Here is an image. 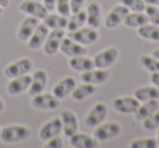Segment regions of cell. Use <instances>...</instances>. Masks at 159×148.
<instances>
[{
	"mask_svg": "<svg viewBox=\"0 0 159 148\" xmlns=\"http://www.w3.org/2000/svg\"><path fill=\"white\" fill-rule=\"evenodd\" d=\"M31 134V130L27 126L22 125V124H11V125H7L1 128L0 139L7 144L20 143V141L30 138Z\"/></svg>",
	"mask_w": 159,
	"mask_h": 148,
	"instance_id": "1",
	"label": "cell"
},
{
	"mask_svg": "<svg viewBox=\"0 0 159 148\" xmlns=\"http://www.w3.org/2000/svg\"><path fill=\"white\" fill-rule=\"evenodd\" d=\"M32 70H33V62H32V60L29 59V58H21V59L16 60V61L8 64L6 66L3 73H5V75L8 78H13L21 75L29 74Z\"/></svg>",
	"mask_w": 159,
	"mask_h": 148,
	"instance_id": "2",
	"label": "cell"
},
{
	"mask_svg": "<svg viewBox=\"0 0 159 148\" xmlns=\"http://www.w3.org/2000/svg\"><path fill=\"white\" fill-rule=\"evenodd\" d=\"M121 133V125L118 122H106L97 125L94 131V137L98 141H104L118 136Z\"/></svg>",
	"mask_w": 159,
	"mask_h": 148,
	"instance_id": "3",
	"label": "cell"
},
{
	"mask_svg": "<svg viewBox=\"0 0 159 148\" xmlns=\"http://www.w3.org/2000/svg\"><path fill=\"white\" fill-rule=\"evenodd\" d=\"M31 104L38 110H55L60 107V99L53 94L40 93L33 96Z\"/></svg>",
	"mask_w": 159,
	"mask_h": 148,
	"instance_id": "4",
	"label": "cell"
},
{
	"mask_svg": "<svg viewBox=\"0 0 159 148\" xmlns=\"http://www.w3.org/2000/svg\"><path fill=\"white\" fill-rule=\"evenodd\" d=\"M108 114V106L105 102H97L85 117V124L89 128H96L105 121Z\"/></svg>",
	"mask_w": 159,
	"mask_h": 148,
	"instance_id": "5",
	"label": "cell"
},
{
	"mask_svg": "<svg viewBox=\"0 0 159 148\" xmlns=\"http://www.w3.org/2000/svg\"><path fill=\"white\" fill-rule=\"evenodd\" d=\"M69 37L83 46H86V45H92L97 42L99 38V34L96 31V29H93L91 26L81 27L76 31L70 32Z\"/></svg>",
	"mask_w": 159,
	"mask_h": 148,
	"instance_id": "6",
	"label": "cell"
},
{
	"mask_svg": "<svg viewBox=\"0 0 159 148\" xmlns=\"http://www.w3.org/2000/svg\"><path fill=\"white\" fill-rule=\"evenodd\" d=\"M19 10L26 16H33L38 20H43L49 12L44 3L36 0H24L19 7Z\"/></svg>",
	"mask_w": 159,
	"mask_h": 148,
	"instance_id": "7",
	"label": "cell"
},
{
	"mask_svg": "<svg viewBox=\"0 0 159 148\" xmlns=\"http://www.w3.org/2000/svg\"><path fill=\"white\" fill-rule=\"evenodd\" d=\"M139 104H141V101H139L135 97H131V96L117 97L112 101V106L115 110L120 113H123V114L135 113Z\"/></svg>",
	"mask_w": 159,
	"mask_h": 148,
	"instance_id": "8",
	"label": "cell"
},
{
	"mask_svg": "<svg viewBox=\"0 0 159 148\" xmlns=\"http://www.w3.org/2000/svg\"><path fill=\"white\" fill-rule=\"evenodd\" d=\"M119 58V51L118 49L110 47L105 50L98 52L97 55L94 57V63H95V68L98 69H107L111 66Z\"/></svg>",
	"mask_w": 159,
	"mask_h": 148,
	"instance_id": "9",
	"label": "cell"
},
{
	"mask_svg": "<svg viewBox=\"0 0 159 148\" xmlns=\"http://www.w3.org/2000/svg\"><path fill=\"white\" fill-rule=\"evenodd\" d=\"M10 80L11 81L7 85V93L10 96H19L30 88V85L32 83V75L25 74Z\"/></svg>",
	"mask_w": 159,
	"mask_h": 148,
	"instance_id": "10",
	"label": "cell"
},
{
	"mask_svg": "<svg viewBox=\"0 0 159 148\" xmlns=\"http://www.w3.org/2000/svg\"><path fill=\"white\" fill-rule=\"evenodd\" d=\"M64 37V31L63 29H52L49 32L48 36H47L45 44L43 46L44 48V52L47 56H53L57 53L59 50L61 42Z\"/></svg>",
	"mask_w": 159,
	"mask_h": 148,
	"instance_id": "11",
	"label": "cell"
},
{
	"mask_svg": "<svg viewBox=\"0 0 159 148\" xmlns=\"http://www.w3.org/2000/svg\"><path fill=\"white\" fill-rule=\"evenodd\" d=\"M59 50L61 51V53H63L66 57H76V56H85L87 52L86 47H84L83 45L79 44L75 40H73L72 38L63 37L60 45Z\"/></svg>",
	"mask_w": 159,
	"mask_h": 148,
	"instance_id": "12",
	"label": "cell"
},
{
	"mask_svg": "<svg viewBox=\"0 0 159 148\" xmlns=\"http://www.w3.org/2000/svg\"><path fill=\"white\" fill-rule=\"evenodd\" d=\"M110 78L109 71H106L105 69L94 68L86 72H83L81 75V80L85 83H89L93 85H100L105 84Z\"/></svg>",
	"mask_w": 159,
	"mask_h": 148,
	"instance_id": "13",
	"label": "cell"
},
{
	"mask_svg": "<svg viewBox=\"0 0 159 148\" xmlns=\"http://www.w3.org/2000/svg\"><path fill=\"white\" fill-rule=\"evenodd\" d=\"M129 12H130L129 9L126 7H124L123 5L116 6L107 14L106 19H105V26L107 29H115V27L119 26L121 23H123L124 18H125Z\"/></svg>",
	"mask_w": 159,
	"mask_h": 148,
	"instance_id": "14",
	"label": "cell"
},
{
	"mask_svg": "<svg viewBox=\"0 0 159 148\" xmlns=\"http://www.w3.org/2000/svg\"><path fill=\"white\" fill-rule=\"evenodd\" d=\"M62 131V121L61 118H53L44 124L39 130V138L42 141H48L51 137L57 136Z\"/></svg>",
	"mask_w": 159,
	"mask_h": 148,
	"instance_id": "15",
	"label": "cell"
},
{
	"mask_svg": "<svg viewBox=\"0 0 159 148\" xmlns=\"http://www.w3.org/2000/svg\"><path fill=\"white\" fill-rule=\"evenodd\" d=\"M39 20L33 16H27L22 21L18 29V39L22 43H27L31 38L32 34L36 29V27L39 24Z\"/></svg>",
	"mask_w": 159,
	"mask_h": 148,
	"instance_id": "16",
	"label": "cell"
},
{
	"mask_svg": "<svg viewBox=\"0 0 159 148\" xmlns=\"http://www.w3.org/2000/svg\"><path fill=\"white\" fill-rule=\"evenodd\" d=\"M48 83V75L44 70H36L32 75V83L30 85L29 94L33 96L40 94L45 91Z\"/></svg>",
	"mask_w": 159,
	"mask_h": 148,
	"instance_id": "17",
	"label": "cell"
},
{
	"mask_svg": "<svg viewBox=\"0 0 159 148\" xmlns=\"http://www.w3.org/2000/svg\"><path fill=\"white\" fill-rule=\"evenodd\" d=\"M69 138H70V145L74 148H97L99 146L97 139L86 133L76 132Z\"/></svg>",
	"mask_w": 159,
	"mask_h": 148,
	"instance_id": "18",
	"label": "cell"
},
{
	"mask_svg": "<svg viewBox=\"0 0 159 148\" xmlns=\"http://www.w3.org/2000/svg\"><path fill=\"white\" fill-rule=\"evenodd\" d=\"M76 86V81L72 76H66V78L60 80L57 84L53 86L52 94L59 99H63L66 96H69L73 92V89Z\"/></svg>",
	"mask_w": 159,
	"mask_h": 148,
	"instance_id": "19",
	"label": "cell"
},
{
	"mask_svg": "<svg viewBox=\"0 0 159 148\" xmlns=\"http://www.w3.org/2000/svg\"><path fill=\"white\" fill-rule=\"evenodd\" d=\"M61 121H62V131L66 137L72 136L77 132L79 128V121L75 113L71 110L61 111Z\"/></svg>",
	"mask_w": 159,
	"mask_h": 148,
	"instance_id": "20",
	"label": "cell"
},
{
	"mask_svg": "<svg viewBox=\"0 0 159 148\" xmlns=\"http://www.w3.org/2000/svg\"><path fill=\"white\" fill-rule=\"evenodd\" d=\"M49 34V29L44 24V23H39L34 33L32 34L31 38L27 42L29 48L32 50H37L40 47L44 46L45 40H46L47 36Z\"/></svg>",
	"mask_w": 159,
	"mask_h": 148,
	"instance_id": "21",
	"label": "cell"
},
{
	"mask_svg": "<svg viewBox=\"0 0 159 148\" xmlns=\"http://www.w3.org/2000/svg\"><path fill=\"white\" fill-rule=\"evenodd\" d=\"M69 65H70V68L72 70L82 73L95 68L94 60L89 57H85V56H76V57L70 58Z\"/></svg>",
	"mask_w": 159,
	"mask_h": 148,
	"instance_id": "22",
	"label": "cell"
},
{
	"mask_svg": "<svg viewBox=\"0 0 159 148\" xmlns=\"http://www.w3.org/2000/svg\"><path fill=\"white\" fill-rule=\"evenodd\" d=\"M86 23L93 29H98L102 23V8L97 2H91L86 9Z\"/></svg>",
	"mask_w": 159,
	"mask_h": 148,
	"instance_id": "23",
	"label": "cell"
},
{
	"mask_svg": "<svg viewBox=\"0 0 159 148\" xmlns=\"http://www.w3.org/2000/svg\"><path fill=\"white\" fill-rule=\"evenodd\" d=\"M43 23L48 29H64L68 26V19L66 16L59 13H48L44 19Z\"/></svg>",
	"mask_w": 159,
	"mask_h": 148,
	"instance_id": "24",
	"label": "cell"
},
{
	"mask_svg": "<svg viewBox=\"0 0 159 148\" xmlns=\"http://www.w3.org/2000/svg\"><path fill=\"white\" fill-rule=\"evenodd\" d=\"M158 108H159L158 99H150L147 100V101H143V104H139L136 112L134 113L135 118L137 120H142L143 121L144 119L152 115Z\"/></svg>",
	"mask_w": 159,
	"mask_h": 148,
	"instance_id": "25",
	"label": "cell"
},
{
	"mask_svg": "<svg viewBox=\"0 0 159 148\" xmlns=\"http://www.w3.org/2000/svg\"><path fill=\"white\" fill-rule=\"evenodd\" d=\"M134 97L139 101H147L150 99H158L159 89L156 86H142L134 91Z\"/></svg>",
	"mask_w": 159,
	"mask_h": 148,
	"instance_id": "26",
	"label": "cell"
},
{
	"mask_svg": "<svg viewBox=\"0 0 159 148\" xmlns=\"http://www.w3.org/2000/svg\"><path fill=\"white\" fill-rule=\"evenodd\" d=\"M96 92L95 85L89 84V83H83V84L75 86V88L73 89L72 98L76 101H82V100L86 99L87 97H89L91 95H93Z\"/></svg>",
	"mask_w": 159,
	"mask_h": 148,
	"instance_id": "27",
	"label": "cell"
},
{
	"mask_svg": "<svg viewBox=\"0 0 159 148\" xmlns=\"http://www.w3.org/2000/svg\"><path fill=\"white\" fill-rule=\"evenodd\" d=\"M148 22H149V21H148L147 16H146L145 13H143V12H132V13L129 12L123 20V24L125 25V26L133 27V29H134V27L139 29V26L147 24Z\"/></svg>",
	"mask_w": 159,
	"mask_h": 148,
	"instance_id": "28",
	"label": "cell"
},
{
	"mask_svg": "<svg viewBox=\"0 0 159 148\" xmlns=\"http://www.w3.org/2000/svg\"><path fill=\"white\" fill-rule=\"evenodd\" d=\"M137 34L144 39L159 42V26L154 24H145L137 29Z\"/></svg>",
	"mask_w": 159,
	"mask_h": 148,
	"instance_id": "29",
	"label": "cell"
},
{
	"mask_svg": "<svg viewBox=\"0 0 159 148\" xmlns=\"http://www.w3.org/2000/svg\"><path fill=\"white\" fill-rule=\"evenodd\" d=\"M86 23V11L80 10L79 12L73 13V16L68 20V26L66 29L70 32L76 31V29L83 27V25Z\"/></svg>",
	"mask_w": 159,
	"mask_h": 148,
	"instance_id": "30",
	"label": "cell"
},
{
	"mask_svg": "<svg viewBox=\"0 0 159 148\" xmlns=\"http://www.w3.org/2000/svg\"><path fill=\"white\" fill-rule=\"evenodd\" d=\"M139 61H141L142 65L147 71H149L150 73L159 72V60L157 58H155L154 56L144 55L141 57Z\"/></svg>",
	"mask_w": 159,
	"mask_h": 148,
	"instance_id": "31",
	"label": "cell"
},
{
	"mask_svg": "<svg viewBox=\"0 0 159 148\" xmlns=\"http://www.w3.org/2000/svg\"><path fill=\"white\" fill-rule=\"evenodd\" d=\"M131 148H157L158 144L157 141L152 137H146V138H139L133 141L130 144Z\"/></svg>",
	"mask_w": 159,
	"mask_h": 148,
	"instance_id": "32",
	"label": "cell"
},
{
	"mask_svg": "<svg viewBox=\"0 0 159 148\" xmlns=\"http://www.w3.org/2000/svg\"><path fill=\"white\" fill-rule=\"evenodd\" d=\"M120 2L132 12H143L146 7L144 0H120Z\"/></svg>",
	"mask_w": 159,
	"mask_h": 148,
	"instance_id": "33",
	"label": "cell"
},
{
	"mask_svg": "<svg viewBox=\"0 0 159 148\" xmlns=\"http://www.w3.org/2000/svg\"><path fill=\"white\" fill-rule=\"evenodd\" d=\"M143 126L147 131H152L159 128V108L152 115L143 120Z\"/></svg>",
	"mask_w": 159,
	"mask_h": 148,
	"instance_id": "34",
	"label": "cell"
},
{
	"mask_svg": "<svg viewBox=\"0 0 159 148\" xmlns=\"http://www.w3.org/2000/svg\"><path fill=\"white\" fill-rule=\"evenodd\" d=\"M145 14L147 16L148 21L150 22V24L158 25L159 26V7L152 5H146L145 7Z\"/></svg>",
	"mask_w": 159,
	"mask_h": 148,
	"instance_id": "35",
	"label": "cell"
},
{
	"mask_svg": "<svg viewBox=\"0 0 159 148\" xmlns=\"http://www.w3.org/2000/svg\"><path fill=\"white\" fill-rule=\"evenodd\" d=\"M56 9H57V12L59 14L68 18L71 13L70 0H57L56 1Z\"/></svg>",
	"mask_w": 159,
	"mask_h": 148,
	"instance_id": "36",
	"label": "cell"
},
{
	"mask_svg": "<svg viewBox=\"0 0 159 148\" xmlns=\"http://www.w3.org/2000/svg\"><path fill=\"white\" fill-rule=\"evenodd\" d=\"M46 148H62L63 147V141L62 139L59 137V135L57 136H53L51 137L50 139L47 141V144L45 145Z\"/></svg>",
	"mask_w": 159,
	"mask_h": 148,
	"instance_id": "37",
	"label": "cell"
},
{
	"mask_svg": "<svg viewBox=\"0 0 159 148\" xmlns=\"http://www.w3.org/2000/svg\"><path fill=\"white\" fill-rule=\"evenodd\" d=\"M84 3H85V0H70L71 12L75 13V12H79L80 10H82Z\"/></svg>",
	"mask_w": 159,
	"mask_h": 148,
	"instance_id": "38",
	"label": "cell"
},
{
	"mask_svg": "<svg viewBox=\"0 0 159 148\" xmlns=\"http://www.w3.org/2000/svg\"><path fill=\"white\" fill-rule=\"evenodd\" d=\"M149 80L152 84L159 89V72H152L149 76Z\"/></svg>",
	"mask_w": 159,
	"mask_h": 148,
	"instance_id": "39",
	"label": "cell"
},
{
	"mask_svg": "<svg viewBox=\"0 0 159 148\" xmlns=\"http://www.w3.org/2000/svg\"><path fill=\"white\" fill-rule=\"evenodd\" d=\"M56 1L57 0H43V3L48 11H53L56 9Z\"/></svg>",
	"mask_w": 159,
	"mask_h": 148,
	"instance_id": "40",
	"label": "cell"
},
{
	"mask_svg": "<svg viewBox=\"0 0 159 148\" xmlns=\"http://www.w3.org/2000/svg\"><path fill=\"white\" fill-rule=\"evenodd\" d=\"M146 5H152V6H156L159 7V0H144Z\"/></svg>",
	"mask_w": 159,
	"mask_h": 148,
	"instance_id": "41",
	"label": "cell"
},
{
	"mask_svg": "<svg viewBox=\"0 0 159 148\" xmlns=\"http://www.w3.org/2000/svg\"><path fill=\"white\" fill-rule=\"evenodd\" d=\"M10 5V0H0V7H2L3 9L8 8Z\"/></svg>",
	"mask_w": 159,
	"mask_h": 148,
	"instance_id": "42",
	"label": "cell"
},
{
	"mask_svg": "<svg viewBox=\"0 0 159 148\" xmlns=\"http://www.w3.org/2000/svg\"><path fill=\"white\" fill-rule=\"evenodd\" d=\"M5 107H6L5 101L2 100V98L0 97V112H2V111L5 110Z\"/></svg>",
	"mask_w": 159,
	"mask_h": 148,
	"instance_id": "43",
	"label": "cell"
},
{
	"mask_svg": "<svg viewBox=\"0 0 159 148\" xmlns=\"http://www.w3.org/2000/svg\"><path fill=\"white\" fill-rule=\"evenodd\" d=\"M152 56H154L155 58H157V59L159 60V48L155 49V50H154V52H152Z\"/></svg>",
	"mask_w": 159,
	"mask_h": 148,
	"instance_id": "44",
	"label": "cell"
},
{
	"mask_svg": "<svg viewBox=\"0 0 159 148\" xmlns=\"http://www.w3.org/2000/svg\"><path fill=\"white\" fill-rule=\"evenodd\" d=\"M157 130L158 131H157V139L156 141H157V144H158V147H159V128H157Z\"/></svg>",
	"mask_w": 159,
	"mask_h": 148,
	"instance_id": "45",
	"label": "cell"
},
{
	"mask_svg": "<svg viewBox=\"0 0 159 148\" xmlns=\"http://www.w3.org/2000/svg\"><path fill=\"white\" fill-rule=\"evenodd\" d=\"M3 13V8L2 7H0V16Z\"/></svg>",
	"mask_w": 159,
	"mask_h": 148,
	"instance_id": "46",
	"label": "cell"
},
{
	"mask_svg": "<svg viewBox=\"0 0 159 148\" xmlns=\"http://www.w3.org/2000/svg\"><path fill=\"white\" fill-rule=\"evenodd\" d=\"M0 132H1V128H0Z\"/></svg>",
	"mask_w": 159,
	"mask_h": 148,
	"instance_id": "47",
	"label": "cell"
}]
</instances>
